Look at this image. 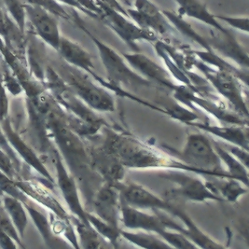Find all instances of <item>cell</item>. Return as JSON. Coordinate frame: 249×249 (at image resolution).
Segmentation results:
<instances>
[{"mask_svg":"<svg viewBox=\"0 0 249 249\" xmlns=\"http://www.w3.org/2000/svg\"><path fill=\"white\" fill-rule=\"evenodd\" d=\"M204 38L213 52L217 51L220 54L235 61L241 68L249 69V55L230 31L223 33L212 28L209 37Z\"/></svg>","mask_w":249,"mask_h":249,"instance_id":"obj_17","label":"cell"},{"mask_svg":"<svg viewBox=\"0 0 249 249\" xmlns=\"http://www.w3.org/2000/svg\"><path fill=\"white\" fill-rule=\"evenodd\" d=\"M178 5V14L183 16H187L198 20L202 23H205L209 27L215 28L223 33L229 32L226 28H224L218 21L215 18V16L208 11L206 6L202 3L200 0H175Z\"/></svg>","mask_w":249,"mask_h":249,"instance_id":"obj_20","label":"cell"},{"mask_svg":"<svg viewBox=\"0 0 249 249\" xmlns=\"http://www.w3.org/2000/svg\"><path fill=\"white\" fill-rule=\"evenodd\" d=\"M93 214L107 223L121 229V198L118 189L103 182L91 199Z\"/></svg>","mask_w":249,"mask_h":249,"instance_id":"obj_11","label":"cell"},{"mask_svg":"<svg viewBox=\"0 0 249 249\" xmlns=\"http://www.w3.org/2000/svg\"><path fill=\"white\" fill-rule=\"evenodd\" d=\"M205 183L209 189L219 196L223 202L236 203L238 199L249 193V187L236 179L230 178L209 177Z\"/></svg>","mask_w":249,"mask_h":249,"instance_id":"obj_21","label":"cell"},{"mask_svg":"<svg viewBox=\"0 0 249 249\" xmlns=\"http://www.w3.org/2000/svg\"><path fill=\"white\" fill-rule=\"evenodd\" d=\"M176 158L190 166L195 174L229 178L222 161L215 151L212 139L205 134H190L181 151L176 153Z\"/></svg>","mask_w":249,"mask_h":249,"instance_id":"obj_2","label":"cell"},{"mask_svg":"<svg viewBox=\"0 0 249 249\" xmlns=\"http://www.w3.org/2000/svg\"><path fill=\"white\" fill-rule=\"evenodd\" d=\"M91 166L104 182L116 185L124 181V167L111 151L103 147L89 150Z\"/></svg>","mask_w":249,"mask_h":249,"instance_id":"obj_16","label":"cell"},{"mask_svg":"<svg viewBox=\"0 0 249 249\" xmlns=\"http://www.w3.org/2000/svg\"><path fill=\"white\" fill-rule=\"evenodd\" d=\"M221 145V144H220ZM227 145V144H226ZM222 146V145H221ZM225 149H227L231 154H232L235 158L237 159L239 161H241L246 167L249 168V150L243 148V147H238L235 145L228 144L227 146H222Z\"/></svg>","mask_w":249,"mask_h":249,"instance_id":"obj_35","label":"cell"},{"mask_svg":"<svg viewBox=\"0 0 249 249\" xmlns=\"http://www.w3.org/2000/svg\"><path fill=\"white\" fill-rule=\"evenodd\" d=\"M70 221L78 233L79 249H101L108 247L107 241L89 222H84L74 215L70 216Z\"/></svg>","mask_w":249,"mask_h":249,"instance_id":"obj_23","label":"cell"},{"mask_svg":"<svg viewBox=\"0 0 249 249\" xmlns=\"http://www.w3.org/2000/svg\"><path fill=\"white\" fill-rule=\"evenodd\" d=\"M23 8L32 25L34 26L36 34L48 45L57 51L61 39V35L58 23L53 15L42 6L32 2L23 5Z\"/></svg>","mask_w":249,"mask_h":249,"instance_id":"obj_14","label":"cell"},{"mask_svg":"<svg viewBox=\"0 0 249 249\" xmlns=\"http://www.w3.org/2000/svg\"><path fill=\"white\" fill-rule=\"evenodd\" d=\"M76 1L86 11H89V12L94 13L100 21L103 12L101 8L98 5L97 0H76Z\"/></svg>","mask_w":249,"mask_h":249,"instance_id":"obj_37","label":"cell"},{"mask_svg":"<svg viewBox=\"0 0 249 249\" xmlns=\"http://www.w3.org/2000/svg\"><path fill=\"white\" fill-rule=\"evenodd\" d=\"M123 56L138 74L154 85H159L173 92L178 89L179 85H177L174 82L167 70L161 68L147 55L138 52L133 53H124Z\"/></svg>","mask_w":249,"mask_h":249,"instance_id":"obj_12","label":"cell"},{"mask_svg":"<svg viewBox=\"0 0 249 249\" xmlns=\"http://www.w3.org/2000/svg\"><path fill=\"white\" fill-rule=\"evenodd\" d=\"M57 52L68 65L88 73L95 80L101 82V85L104 83L102 79H99L94 72L91 54L78 43L61 36Z\"/></svg>","mask_w":249,"mask_h":249,"instance_id":"obj_18","label":"cell"},{"mask_svg":"<svg viewBox=\"0 0 249 249\" xmlns=\"http://www.w3.org/2000/svg\"><path fill=\"white\" fill-rule=\"evenodd\" d=\"M148 214L136 207L130 206L121 201V225L129 230L148 231L159 234L166 228L159 214Z\"/></svg>","mask_w":249,"mask_h":249,"instance_id":"obj_15","label":"cell"},{"mask_svg":"<svg viewBox=\"0 0 249 249\" xmlns=\"http://www.w3.org/2000/svg\"><path fill=\"white\" fill-rule=\"evenodd\" d=\"M0 125L10 145L12 146L13 150L17 153V155L20 158L23 159V161L28 166H31L40 176H42L47 181L50 182L51 184H53L54 183L53 178L46 168L45 165L43 164L38 155L35 152L32 147L25 143V141L21 137V136L14 130L10 116L4 119L3 121H1Z\"/></svg>","mask_w":249,"mask_h":249,"instance_id":"obj_13","label":"cell"},{"mask_svg":"<svg viewBox=\"0 0 249 249\" xmlns=\"http://www.w3.org/2000/svg\"><path fill=\"white\" fill-rule=\"evenodd\" d=\"M53 155L56 171L57 186L71 214L84 222H89L87 219V210L79 198L78 184L75 178L67 168V165L56 147L53 149Z\"/></svg>","mask_w":249,"mask_h":249,"instance_id":"obj_10","label":"cell"},{"mask_svg":"<svg viewBox=\"0 0 249 249\" xmlns=\"http://www.w3.org/2000/svg\"><path fill=\"white\" fill-rule=\"evenodd\" d=\"M189 125L203 131L207 135L215 136L231 145L249 148V127L248 125H231V126H217L211 125L204 122H192Z\"/></svg>","mask_w":249,"mask_h":249,"instance_id":"obj_19","label":"cell"},{"mask_svg":"<svg viewBox=\"0 0 249 249\" xmlns=\"http://www.w3.org/2000/svg\"><path fill=\"white\" fill-rule=\"evenodd\" d=\"M101 1L104 2V3H106L107 5H108L109 7L113 8L114 10H116L117 12L123 13V14L125 15L126 17H128V18H129V16H128V14H127L126 10H125L124 8L121 5V3H120L118 0H101Z\"/></svg>","mask_w":249,"mask_h":249,"instance_id":"obj_40","label":"cell"},{"mask_svg":"<svg viewBox=\"0 0 249 249\" xmlns=\"http://www.w3.org/2000/svg\"><path fill=\"white\" fill-rule=\"evenodd\" d=\"M18 248L15 241L0 229V249H16Z\"/></svg>","mask_w":249,"mask_h":249,"instance_id":"obj_38","label":"cell"},{"mask_svg":"<svg viewBox=\"0 0 249 249\" xmlns=\"http://www.w3.org/2000/svg\"><path fill=\"white\" fill-rule=\"evenodd\" d=\"M1 204L12 218L20 237L23 239L28 225V213L23 203L12 196L1 193Z\"/></svg>","mask_w":249,"mask_h":249,"instance_id":"obj_25","label":"cell"},{"mask_svg":"<svg viewBox=\"0 0 249 249\" xmlns=\"http://www.w3.org/2000/svg\"><path fill=\"white\" fill-rule=\"evenodd\" d=\"M0 148L3 149L11 158H12L16 168L18 172L21 174L22 176V171H23V162L21 161V159L17 155V153L13 150L12 146L10 145L7 137L5 136L2 128H1V125H0Z\"/></svg>","mask_w":249,"mask_h":249,"instance_id":"obj_33","label":"cell"},{"mask_svg":"<svg viewBox=\"0 0 249 249\" xmlns=\"http://www.w3.org/2000/svg\"><path fill=\"white\" fill-rule=\"evenodd\" d=\"M0 229L15 241L18 248L24 249L23 239L20 237L16 228L12 222V218L10 217V215L7 213L2 204H0Z\"/></svg>","mask_w":249,"mask_h":249,"instance_id":"obj_30","label":"cell"},{"mask_svg":"<svg viewBox=\"0 0 249 249\" xmlns=\"http://www.w3.org/2000/svg\"><path fill=\"white\" fill-rule=\"evenodd\" d=\"M161 12L168 19L171 24L176 28L177 31H178L180 34L184 35L185 36L191 38L196 43H198L202 48H204L206 52L213 53V50L210 48V46L208 45L204 36L198 34L192 27V25L187 23L180 15H178L177 12H170V11H161Z\"/></svg>","mask_w":249,"mask_h":249,"instance_id":"obj_27","label":"cell"},{"mask_svg":"<svg viewBox=\"0 0 249 249\" xmlns=\"http://www.w3.org/2000/svg\"><path fill=\"white\" fill-rule=\"evenodd\" d=\"M0 172H2L5 176H7L13 181H16L22 178V176L17 170L12 158L1 148H0Z\"/></svg>","mask_w":249,"mask_h":249,"instance_id":"obj_31","label":"cell"},{"mask_svg":"<svg viewBox=\"0 0 249 249\" xmlns=\"http://www.w3.org/2000/svg\"><path fill=\"white\" fill-rule=\"evenodd\" d=\"M104 146L111 151L124 168L171 169L193 172L177 158L166 156L163 151L149 146L134 136L107 131Z\"/></svg>","mask_w":249,"mask_h":249,"instance_id":"obj_1","label":"cell"},{"mask_svg":"<svg viewBox=\"0 0 249 249\" xmlns=\"http://www.w3.org/2000/svg\"><path fill=\"white\" fill-rule=\"evenodd\" d=\"M0 204H1V192H0Z\"/></svg>","mask_w":249,"mask_h":249,"instance_id":"obj_42","label":"cell"},{"mask_svg":"<svg viewBox=\"0 0 249 249\" xmlns=\"http://www.w3.org/2000/svg\"><path fill=\"white\" fill-rule=\"evenodd\" d=\"M0 80L6 89V91H10L12 95L18 96L23 92V87L19 80L14 76V74H11L10 71L5 70L4 73L0 76Z\"/></svg>","mask_w":249,"mask_h":249,"instance_id":"obj_32","label":"cell"},{"mask_svg":"<svg viewBox=\"0 0 249 249\" xmlns=\"http://www.w3.org/2000/svg\"><path fill=\"white\" fill-rule=\"evenodd\" d=\"M56 1H60V2L64 3V4L68 5V6H70L71 8L78 9L79 11H80L81 12H83L85 15H87V16H89V17H91V18L96 19V20H99V19H98V17H97L94 13L89 12V11H86L85 9H83V8L79 5V3H78L76 0H56Z\"/></svg>","mask_w":249,"mask_h":249,"instance_id":"obj_39","label":"cell"},{"mask_svg":"<svg viewBox=\"0 0 249 249\" xmlns=\"http://www.w3.org/2000/svg\"><path fill=\"white\" fill-rule=\"evenodd\" d=\"M87 219L92 228L103 238H105L107 241H108V243L112 247L114 248L118 247L119 240H120V238H122L121 237V229L122 228L119 229V228H116V227L107 223L100 217H98L97 215H94L93 213H91L89 211H87Z\"/></svg>","mask_w":249,"mask_h":249,"instance_id":"obj_28","label":"cell"},{"mask_svg":"<svg viewBox=\"0 0 249 249\" xmlns=\"http://www.w3.org/2000/svg\"><path fill=\"white\" fill-rule=\"evenodd\" d=\"M8 92L4 88L1 80H0V122L9 117V98H8Z\"/></svg>","mask_w":249,"mask_h":249,"instance_id":"obj_36","label":"cell"},{"mask_svg":"<svg viewBox=\"0 0 249 249\" xmlns=\"http://www.w3.org/2000/svg\"><path fill=\"white\" fill-rule=\"evenodd\" d=\"M64 79L68 88L92 110L99 112H113L115 102L111 94L104 87L92 82L82 70L68 63L62 65L57 72Z\"/></svg>","mask_w":249,"mask_h":249,"instance_id":"obj_4","label":"cell"},{"mask_svg":"<svg viewBox=\"0 0 249 249\" xmlns=\"http://www.w3.org/2000/svg\"><path fill=\"white\" fill-rule=\"evenodd\" d=\"M215 151L222 161L223 166L226 167L227 175L230 178L236 179L249 187V168L239 161L232 154L222 147L218 142L212 140Z\"/></svg>","mask_w":249,"mask_h":249,"instance_id":"obj_24","label":"cell"},{"mask_svg":"<svg viewBox=\"0 0 249 249\" xmlns=\"http://www.w3.org/2000/svg\"><path fill=\"white\" fill-rule=\"evenodd\" d=\"M119 193L121 201L138 209H151L162 211L172 215L177 205L165 198H160L145 187L134 182L122 181L114 185Z\"/></svg>","mask_w":249,"mask_h":249,"instance_id":"obj_8","label":"cell"},{"mask_svg":"<svg viewBox=\"0 0 249 249\" xmlns=\"http://www.w3.org/2000/svg\"><path fill=\"white\" fill-rule=\"evenodd\" d=\"M158 235L170 246L171 249H198L190 239L176 231L165 229Z\"/></svg>","mask_w":249,"mask_h":249,"instance_id":"obj_29","label":"cell"},{"mask_svg":"<svg viewBox=\"0 0 249 249\" xmlns=\"http://www.w3.org/2000/svg\"><path fill=\"white\" fill-rule=\"evenodd\" d=\"M99 7L102 10L100 21L117 34L129 46L134 53L140 52L136 44L139 40H146L148 42H156L158 36L152 31H148L139 27L134 21H130L123 13L117 12L101 0H97Z\"/></svg>","mask_w":249,"mask_h":249,"instance_id":"obj_7","label":"cell"},{"mask_svg":"<svg viewBox=\"0 0 249 249\" xmlns=\"http://www.w3.org/2000/svg\"><path fill=\"white\" fill-rule=\"evenodd\" d=\"M134 9L126 10L129 18L142 29L154 32L161 37H170L177 31L161 11L149 0H135Z\"/></svg>","mask_w":249,"mask_h":249,"instance_id":"obj_9","label":"cell"},{"mask_svg":"<svg viewBox=\"0 0 249 249\" xmlns=\"http://www.w3.org/2000/svg\"><path fill=\"white\" fill-rule=\"evenodd\" d=\"M79 28L86 33L91 41L96 46L99 55L102 61L103 66L106 69L108 84L115 87L116 90H122L123 88L138 89L141 87H150L154 85L149 80L138 74L125 60L124 56L119 54L112 48L105 44L100 39L94 36L84 26L83 22L78 24Z\"/></svg>","mask_w":249,"mask_h":249,"instance_id":"obj_3","label":"cell"},{"mask_svg":"<svg viewBox=\"0 0 249 249\" xmlns=\"http://www.w3.org/2000/svg\"><path fill=\"white\" fill-rule=\"evenodd\" d=\"M214 16L216 20L225 22L235 29L243 31L245 33H249V17H228V16H222V15H214Z\"/></svg>","mask_w":249,"mask_h":249,"instance_id":"obj_34","label":"cell"},{"mask_svg":"<svg viewBox=\"0 0 249 249\" xmlns=\"http://www.w3.org/2000/svg\"><path fill=\"white\" fill-rule=\"evenodd\" d=\"M193 63L204 73L206 79L212 84L216 91L231 103L234 107L235 112L248 119V106L244 98L243 88L238 81L237 76L228 70L218 68L214 69L207 66L203 61L193 60Z\"/></svg>","mask_w":249,"mask_h":249,"instance_id":"obj_6","label":"cell"},{"mask_svg":"<svg viewBox=\"0 0 249 249\" xmlns=\"http://www.w3.org/2000/svg\"><path fill=\"white\" fill-rule=\"evenodd\" d=\"M23 205L28 215L32 218L35 226L36 227L40 235L43 238L46 245L49 248H56L58 239L53 231L51 221L46 215L44 210L41 209L38 205H36L33 200H31L28 204Z\"/></svg>","mask_w":249,"mask_h":249,"instance_id":"obj_22","label":"cell"},{"mask_svg":"<svg viewBox=\"0 0 249 249\" xmlns=\"http://www.w3.org/2000/svg\"><path fill=\"white\" fill-rule=\"evenodd\" d=\"M121 237L141 249H171L165 241L153 232H132L121 229Z\"/></svg>","mask_w":249,"mask_h":249,"instance_id":"obj_26","label":"cell"},{"mask_svg":"<svg viewBox=\"0 0 249 249\" xmlns=\"http://www.w3.org/2000/svg\"><path fill=\"white\" fill-rule=\"evenodd\" d=\"M30 2H32V3H35V4H38L39 0H30Z\"/></svg>","mask_w":249,"mask_h":249,"instance_id":"obj_41","label":"cell"},{"mask_svg":"<svg viewBox=\"0 0 249 249\" xmlns=\"http://www.w3.org/2000/svg\"><path fill=\"white\" fill-rule=\"evenodd\" d=\"M160 177L175 184V187L166 192L164 197L171 203L174 201L194 203H204L206 201L223 202L219 196L209 189L205 181L187 175L183 171L171 170Z\"/></svg>","mask_w":249,"mask_h":249,"instance_id":"obj_5","label":"cell"}]
</instances>
